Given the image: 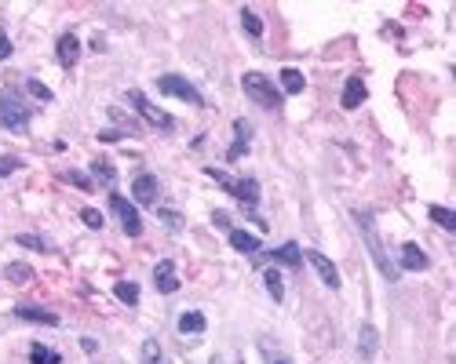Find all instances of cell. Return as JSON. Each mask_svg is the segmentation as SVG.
<instances>
[{"label": "cell", "instance_id": "obj_14", "mask_svg": "<svg viewBox=\"0 0 456 364\" xmlns=\"http://www.w3.org/2000/svg\"><path fill=\"white\" fill-rule=\"evenodd\" d=\"M398 252H402V270H409V273H420V270H427V255L420 252V244L405 241Z\"/></svg>", "mask_w": 456, "mask_h": 364}, {"label": "cell", "instance_id": "obj_16", "mask_svg": "<svg viewBox=\"0 0 456 364\" xmlns=\"http://www.w3.org/2000/svg\"><path fill=\"white\" fill-rule=\"evenodd\" d=\"M15 317L19 321H33V324H48V328H55V324H59V314L41 310V306H15Z\"/></svg>", "mask_w": 456, "mask_h": 364}, {"label": "cell", "instance_id": "obj_8", "mask_svg": "<svg viewBox=\"0 0 456 364\" xmlns=\"http://www.w3.org/2000/svg\"><path fill=\"white\" fill-rule=\"evenodd\" d=\"M303 259H307V263L314 266V273H318V277L328 284V288H339V270L333 266V259H328V255H321L318 248H307V252H303Z\"/></svg>", "mask_w": 456, "mask_h": 364}, {"label": "cell", "instance_id": "obj_23", "mask_svg": "<svg viewBox=\"0 0 456 364\" xmlns=\"http://www.w3.org/2000/svg\"><path fill=\"white\" fill-rule=\"evenodd\" d=\"M263 284H267V292H270L274 303H281V299H285V281H281V270H267V273H263Z\"/></svg>", "mask_w": 456, "mask_h": 364}, {"label": "cell", "instance_id": "obj_27", "mask_svg": "<svg viewBox=\"0 0 456 364\" xmlns=\"http://www.w3.org/2000/svg\"><path fill=\"white\" fill-rule=\"evenodd\" d=\"M15 244L19 248H30V252H52V244H48L44 237H37V233H19Z\"/></svg>", "mask_w": 456, "mask_h": 364}, {"label": "cell", "instance_id": "obj_20", "mask_svg": "<svg viewBox=\"0 0 456 364\" xmlns=\"http://www.w3.org/2000/svg\"><path fill=\"white\" fill-rule=\"evenodd\" d=\"M30 364H62V354L44 343H33L30 346Z\"/></svg>", "mask_w": 456, "mask_h": 364}, {"label": "cell", "instance_id": "obj_26", "mask_svg": "<svg viewBox=\"0 0 456 364\" xmlns=\"http://www.w3.org/2000/svg\"><path fill=\"white\" fill-rule=\"evenodd\" d=\"M4 277H8L11 284H30V281H33V270H30L26 263H8Z\"/></svg>", "mask_w": 456, "mask_h": 364}, {"label": "cell", "instance_id": "obj_6", "mask_svg": "<svg viewBox=\"0 0 456 364\" xmlns=\"http://www.w3.org/2000/svg\"><path fill=\"white\" fill-rule=\"evenodd\" d=\"M110 212L121 219V230L128 233V237H139V233H143V215H139V208L132 201H124L121 193H110Z\"/></svg>", "mask_w": 456, "mask_h": 364}, {"label": "cell", "instance_id": "obj_31", "mask_svg": "<svg viewBox=\"0 0 456 364\" xmlns=\"http://www.w3.org/2000/svg\"><path fill=\"white\" fill-rule=\"evenodd\" d=\"M143 364H161V346H157V339H146L143 343Z\"/></svg>", "mask_w": 456, "mask_h": 364}, {"label": "cell", "instance_id": "obj_37", "mask_svg": "<svg viewBox=\"0 0 456 364\" xmlns=\"http://www.w3.org/2000/svg\"><path fill=\"white\" fill-rule=\"evenodd\" d=\"M99 139H103V142H117V139H124V132H99Z\"/></svg>", "mask_w": 456, "mask_h": 364}, {"label": "cell", "instance_id": "obj_33", "mask_svg": "<svg viewBox=\"0 0 456 364\" xmlns=\"http://www.w3.org/2000/svg\"><path fill=\"white\" fill-rule=\"evenodd\" d=\"M66 182H73L77 190H92V179H88L84 172H66Z\"/></svg>", "mask_w": 456, "mask_h": 364}, {"label": "cell", "instance_id": "obj_32", "mask_svg": "<svg viewBox=\"0 0 456 364\" xmlns=\"http://www.w3.org/2000/svg\"><path fill=\"white\" fill-rule=\"evenodd\" d=\"M81 219H84V226H88V230H103V223H106L103 212H95V208H84Z\"/></svg>", "mask_w": 456, "mask_h": 364}, {"label": "cell", "instance_id": "obj_29", "mask_svg": "<svg viewBox=\"0 0 456 364\" xmlns=\"http://www.w3.org/2000/svg\"><path fill=\"white\" fill-rule=\"evenodd\" d=\"M241 26H245V33L263 37V22H259V15H256L252 8H241Z\"/></svg>", "mask_w": 456, "mask_h": 364}, {"label": "cell", "instance_id": "obj_30", "mask_svg": "<svg viewBox=\"0 0 456 364\" xmlns=\"http://www.w3.org/2000/svg\"><path fill=\"white\" fill-rule=\"evenodd\" d=\"M26 91H30L33 99H41V102H52V99H55V95H52V88H48V84H41V81H33V77L26 81Z\"/></svg>", "mask_w": 456, "mask_h": 364}, {"label": "cell", "instance_id": "obj_25", "mask_svg": "<svg viewBox=\"0 0 456 364\" xmlns=\"http://www.w3.org/2000/svg\"><path fill=\"white\" fill-rule=\"evenodd\" d=\"M113 295H117L124 306H135V303H139V284H132V281H117V284H113Z\"/></svg>", "mask_w": 456, "mask_h": 364}, {"label": "cell", "instance_id": "obj_24", "mask_svg": "<svg viewBox=\"0 0 456 364\" xmlns=\"http://www.w3.org/2000/svg\"><path fill=\"white\" fill-rule=\"evenodd\" d=\"M427 215L435 219V223H438L442 230H456V212H449V208H442V204H430V208H427Z\"/></svg>", "mask_w": 456, "mask_h": 364}, {"label": "cell", "instance_id": "obj_13", "mask_svg": "<svg viewBox=\"0 0 456 364\" xmlns=\"http://www.w3.org/2000/svg\"><path fill=\"white\" fill-rule=\"evenodd\" d=\"M365 81L361 77H347V84H344V95H339V102H344V110H358L361 102H365Z\"/></svg>", "mask_w": 456, "mask_h": 364}, {"label": "cell", "instance_id": "obj_38", "mask_svg": "<svg viewBox=\"0 0 456 364\" xmlns=\"http://www.w3.org/2000/svg\"><path fill=\"white\" fill-rule=\"evenodd\" d=\"M81 346H84V354H95V350H99V343H95V339H84Z\"/></svg>", "mask_w": 456, "mask_h": 364}, {"label": "cell", "instance_id": "obj_10", "mask_svg": "<svg viewBox=\"0 0 456 364\" xmlns=\"http://www.w3.org/2000/svg\"><path fill=\"white\" fill-rule=\"evenodd\" d=\"M55 55H59L62 70H73V66H77V59H81V41L73 33H62L59 44H55Z\"/></svg>", "mask_w": 456, "mask_h": 364}, {"label": "cell", "instance_id": "obj_4", "mask_svg": "<svg viewBox=\"0 0 456 364\" xmlns=\"http://www.w3.org/2000/svg\"><path fill=\"white\" fill-rule=\"evenodd\" d=\"M205 175L215 179L226 193H230V197H237L241 204H248V208L259 204V182L256 179H234V175H226L223 168H205Z\"/></svg>", "mask_w": 456, "mask_h": 364}, {"label": "cell", "instance_id": "obj_11", "mask_svg": "<svg viewBox=\"0 0 456 364\" xmlns=\"http://www.w3.org/2000/svg\"><path fill=\"white\" fill-rule=\"evenodd\" d=\"M157 190H161V186H157V179H154V175H146V172H143V175H135V182H132V197H135V204H146V208H150V204H157Z\"/></svg>", "mask_w": 456, "mask_h": 364}, {"label": "cell", "instance_id": "obj_9", "mask_svg": "<svg viewBox=\"0 0 456 364\" xmlns=\"http://www.w3.org/2000/svg\"><path fill=\"white\" fill-rule=\"evenodd\" d=\"M154 288L161 295H175V292H179V277H175V263H172V259H161V263L154 266Z\"/></svg>", "mask_w": 456, "mask_h": 364}, {"label": "cell", "instance_id": "obj_19", "mask_svg": "<svg viewBox=\"0 0 456 364\" xmlns=\"http://www.w3.org/2000/svg\"><path fill=\"white\" fill-rule=\"evenodd\" d=\"M303 88H307L303 73H299V70H293V66H285V70H281V95H299Z\"/></svg>", "mask_w": 456, "mask_h": 364}, {"label": "cell", "instance_id": "obj_12", "mask_svg": "<svg viewBox=\"0 0 456 364\" xmlns=\"http://www.w3.org/2000/svg\"><path fill=\"white\" fill-rule=\"evenodd\" d=\"M248 142H252V128H248V121L237 117V121H234V146L226 150V161H241L248 153Z\"/></svg>", "mask_w": 456, "mask_h": 364}, {"label": "cell", "instance_id": "obj_36", "mask_svg": "<svg viewBox=\"0 0 456 364\" xmlns=\"http://www.w3.org/2000/svg\"><path fill=\"white\" fill-rule=\"evenodd\" d=\"M212 223L219 226V230H226V233L234 230V226H230V215H226V212H212Z\"/></svg>", "mask_w": 456, "mask_h": 364}, {"label": "cell", "instance_id": "obj_35", "mask_svg": "<svg viewBox=\"0 0 456 364\" xmlns=\"http://www.w3.org/2000/svg\"><path fill=\"white\" fill-rule=\"evenodd\" d=\"M11 172H19V161L15 157H0V179L11 175Z\"/></svg>", "mask_w": 456, "mask_h": 364}, {"label": "cell", "instance_id": "obj_2", "mask_svg": "<svg viewBox=\"0 0 456 364\" xmlns=\"http://www.w3.org/2000/svg\"><path fill=\"white\" fill-rule=\"evenodd\" d=\"M30 121H33V110L15 95V91H4V95H0V128L22 135V132H30Z\"/></svg>", "mask_w": 456, "mask_h": 364}, {"label": "cell", "instance_id": "obj_3", "mask_svg": "<svg viewBox=\"0 0 456 364\" xmlns=\"http://www.w3.org/2000/svg\"><path fill=\"white\" fill-rule=\"evenodd\" d=\"M241 88H245V95L252 102H259L263 110H277V106H281V88H277L267 73H256V70L245 73L241 77Z\"/></svg>", "mask_w": 456, "mask_h": 364}, {"label": "cell", "instance_id": "obj_21", "mask_svg": "<svg viewBox=\"0 0 456 364\" xmlns=\"http://www.w3.org/2000/svg\"><path fill=\"white\" fill-rule=\"evenodd\" d=\"M92 175L103 182L106 190H110V186H117V168H113L110 161H92Z\"/></svg>", "mask_w": 456, "mask_h": 364}, {"label": "cell", "instance_id": "obj_34", "mask_svg": "<svg viewBox=\"0 0 456 364\" xmlns=\"http://www.w3.org/2000/svg\"><path fill=\"white\" fill-rule=\"evenodd\" d=\"M4 59H11V37H8V30L0 26V62Z\"/></svg>", "mask_w": 456, "mask_h": 364}, {"label": "cell", "instance_id": "obj_1", "mask_svg": "<svg viewBox=\"0 0 456 364\" xmlns=\"http://www.w3.org/2000/svg\"><path fill=\"white\" fill-rule=\"evenodd\" d=\"M354 223H358L365 244H369V255H373V263L379 266V273H384L387 281H398V266L390 263V255L384 248V237H379V230H376V219L369 212H354Z\"/></svg>", "mask_w": 456, "mask_h": 364}, {"label": "cell", "instance_id": "obj_17", "mask_svg": "<svg viewBox=\"0 0 456 364\" xmlns=\"http://www.w3.org/2000/svg\"><path fill=\"white\" fill-rule=\"evenodd\" d=\"M230 248H237L241 255H259V237H252L248 230H230Z\"/></svg>", "mask_w": 456, "mask_h": 364}, {"label": "cell", "instance_id": "obj_39", "mask_svg": "<svg viewBox=\"0 0 456 364\" xmlns=\"http://www.w3.org/2000/svg\"><path fill=\"white\" fill-rule=\"evenodd\" d=\"M270 364H293V361H288V357H274Z\"/></svg>", "mask_w": 456, "mask_h": 364}, {"label": "cell", "instance_id": "obj_5", "mask_svg": "<svg viewBox=\"0 0 456 364\" xmlns=\"http://www.w3.org/2000/svg\"><path fill=\"white\" fill-rule=\"evenodd\" d=\"M157 91H164V95H175V99H183V102H190V106H208L205 102V95L186 81V77H179V73H164L161 81H157Z\"/></svg>", "mask_w": 456, "mask_h": 364}, {"label": "cell", "instance_id": "obj_28", "mask_svg": "<svg viewBox=\"0 0 456 364\" xmlns=\"http://www.w3.org/2000/svg\"><path fill=\"white\" fill-rule=\"evenodd\" d=\"M157 219H161V226L168 230V233H179V230H183V215L175 212V208H161Z\"/></svg>", "mask_w": 456, "mask_h": 364}, {"label": "cell", "instance_id": "obj_15", "mask_svg": "<svg viewBox=\"0 0 456 364\" xmlns=\"http://www.w3.org/2000/svg\"><path fill=\"white\" fill-rule=\"evenodd\" d=\"M270 259H274V263H281V266H288V270H299L303 266V248L296 241H288V244H281V248H274Z\"/></svg>", "mask_w": 456, "mask_h": 364}, {"label": "cell", "instance_id": "obj_22", "mask_svg": "<svg viewBox=\"0 0 456 364\" xmlns=\"http://www.w3.org/2000/svg\"><path fill=\"white\" fill-rule=\"evenodd\" d=\"M358 354H361V361H373L376 357V328H373V324H365V328H361Z\"/></svg>", "mask_w": 456, "mask_h": 364}, {"label": "cell", "instance_id": "obj_18", "mask_svg": "<svg viewBox=\"0 0 456 364\" xmlns=\"http://www.w3.org/2000/svg\"><path fill=\"white\" fill-rule=\"evenodd\" d=\"M208 328V321H205V314H201V310H186V314L179 317V332L183 335H201Z\"/></svg>", "mask_w": 456, "mask_h": 364}, {"label": "cell", "instance_id": "obj_7", "mask_svg": "<svg viewBox=\"0 0 456 364\" xmlns=\"http://www.w3.org/2000/svg\"><path fill=\"white\" fill-rule=\"evenodd\" d=\"M128 102H132L139 113H143V121H146V124L161 128V132H172V128H175V117H172V113H164V110H157L154 102H146L143 91H135V88H132V91H128Z\"/></svg>", "mask_w": 456, "mask_h": 364}]
</instances>
